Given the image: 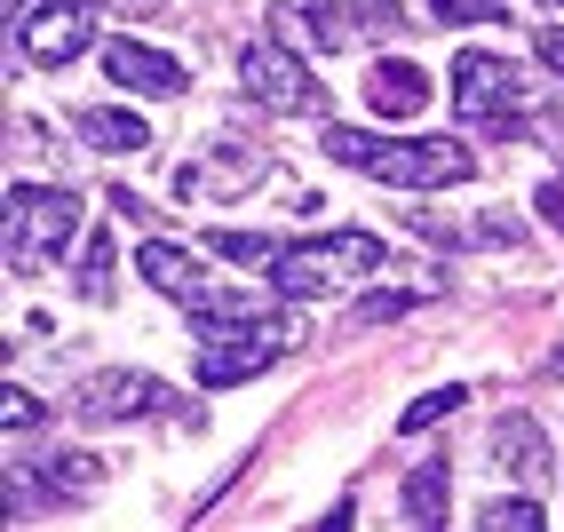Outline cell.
I'll use <instances>...</instances> for the list:
<instances>
[{"label":"cell","mask_w":564,"mask_h":532,"mask_svg":"<svg viewBox=\"0 0 564 532\" xmlns=\"http://www.w3.org/2000/svg\"><path fill=\"white\" fill-rule=\"evenodd\" d=\"M41 0H0V17H9V32H17V17H32Z\"/></svg>","instance_id":"cell-28"},{"label":"cell","mask_w":564,"mask_h":532,"mask_svg":"<svg viewBox=\"0 0 564 532\" xmlns=\"http://www.w3.org/2000/svg\"><path fill=\"white\" fill-rule=\"evenodd\" d=\"M366 271H382V239L326 231V239H286L279 262H271V286L286 302H311V294H334L343 279H366Z\"/></svg>","instance_id":"cell-4"},{"label":"cell","mask_w":564,"mask_h":532,"mask_svg":"<svg viewBox=\"0 0 564 532\" xmlns=\"http://www.w3.org/2000/svg\"><path fill=\"white\" fill-rule=\"evenodd\" d=\"M462 405H469V390H462V382H445V390H430V398H413V405L398 413V430H405V437H422V430H437V422H454Z\"/></svg>","instance_id":"cell-17"},{"label":"cell","mask_w":564,"mask_h":532,"mask_svg":"<svg viewBox=\"0 0 564 532\" xmlns=\"http://www.w3.org/2000/svg\"><path fill=\"white\" fill-rule=\"evenodd\" d=\"M167 405L175 398L143 366H104V373H88V382L72 390V413H80V422H135V413H167Z\"/></svg>","instance_id":"cell-7"},{"label":"cell","mask_w":564,"mask_h":532,"mask_svg":"<svg viewBox=\"0 0 564 532\" xmlns=\"http://www.w3.org/2000/svg\"><path fill=\"white\" fill-rule=\"evenodd\" d=\"M111 207H120V215H128V222H143V231H160V215H152V207H143V199H135V192H111Z\"/></svg>","instance_id":"cell-27"},{"label":"cell","mask_w":564,"mask_h":532,"mask_svg":"<svg viewBox=\"0 0 564 532\" xmlns=\"http://www.w3.org/2000/svg\"><path fill=\"white\" fill-rule=\"evenodd\" d=\"M96 477H104V469L88 462V453H56V462H48L41 477H32V485H48L56 501H88V485H96Z\"/></svg>","instance_id":"cell-18"},{"label":"cell","mask_w":564,"mask_h":532,"mask_svg":"<svg viewBox=\"0 0 564 532\" xmlns=\"http://www.w3.org/2000/svg\"><path fill=\"white\" fill-rule=\"evenodd\" d=\"M326 160L334 167H358L373 183H390V192H445V183H469L477 175V151L462 135H366V128H326Z\"/></svg>","instance_id":"cell-1"},{"label":"cell","mask_w":564,"mask_h":532,"mask_svg":"<svg viewBox=\"0 0 564 532\" xmlns=\"http://www.w3.org/2000/svg\"><path fill=\"white\" fill-rule=\"evenodd\" d=\"M239 80L262 111H279V120H311V111H326V88H318V72L294 56L286 41H247L239 56Z\"/></svg>","instance_id":"cell-5"},{"label":"cell","mask_w":564,"mask_h":532,"mask_svg":"<svg viewBox=\"0 0 564 532\" xmlns=\"http://www.w3.org/2000/svg\"><path fill=\"white\" fill-rule=\"evenodd\" d=\"M445 509H454V501H445V462H422L405 477V517L413 524H445Z\"/></svg>","instance_id":"cell-16"},{"label":"cell","mask_w":564,"mask_h":532,"mask_svg":"<svg viewBox=\"0 0 564 532\" xmlns=\"http://www.w3.org/2000/svg\"><path fill=\"white\" fill-rule=\"evenodd\" d=\"M80 231H88L80 192H56V183H17L9 192V271L17 279H41Z\"/></svg>","instance_id":"cell-3"},{"label":"cell","mask_w":564,"mask_h":532,"mask_svg":"<svg viewBox=\"0 0 564 532\" xmlns=\"http://www.w3.org/2000/svg\"><path fill=\"white\" fill-rule=\"evenodd\" d=\"M477 524H485V532H533V524H541V501H533V492H524V501H517V492H501V501L477 509Z\"/></svg>","instance_id":"cell-20"},{"label":"cell","mask_w":564,"mask_h":532,"mask_svg":"<svg viewBox=\"0 0 564 532\" xmlns=\"http://www.w3.org/2000/svg\"><path fill=\"white\" fill-rule=\"evenodd\" d=\"M533 104H541V88L524 80L517 56H494V48H462L454 56V111L462 120L494 128V135H517L533 120Z\"/></svg>","instance_id":"cell-2"},{"label":"cell","mask_w":564,"mask_h":532,"mask_svg":"<svg viewBox=\"0 0 564 532\" xmlns=\"http://www.w3.org/2000/svg\"><path fill=\"white\" fill-rule=\"evenodd\" d=\"M366 104L382 111V120H413V111L430 104V72L405 64V56H382V64L366 72Z\"/></svg>","instance_id":"cell-13"},{"label":"cell","mask_w":564,"mask_h":532,"mask_svg":"<svg viewBox=\"0 0 564 532\" xmlns=\"http://www.w3.org/2000/svg\"><path fill=\"white\" fill-rule=\"evenodd\" d=\"M422 294H373V302H358V326H382V318H405Z\"/></svg>","instance_id":"cell-24"},{"label":"cell","mask_w":564,"mask_h":532,"mask_svg":"<svg viewBox=\"0 0 564 532\" xmlns=\"http://www.w3.org/2000/svg\"><path fill=\"white\" fill-rule=\"evenodd\" d=\"M24 56L32 64H72L88 41H96V0H41V9L24 17Z\"/></svg>","instance_id":"cell-8"},{"label":"cell","mask_w":564,"mask_h":532,"mask_svg":"<svg viewBox=\"0 0 564 532\" xmlns=\"http://www.w3.org/2000/svg\"><path fill=\"white\" fill-rule=\"evenodd\" d=\"M0 430H9V437H32V430H48L41 398H24V390L9 382V390H0Z\"/></svg>","instance_id":"cell-22"},{"label":"cell","mask_w":564,"mask_h":532,"mask_svg":"<svg viewBox=\"0 0 564 532\" xmlns=\"http://www.w3.org/2000/svg\"><path fill=\"white\" fill-rule=\"evenodd\" d=\"M80 143H96V151H143V143H152V128H143V111L96 104V111H80Z\"/></svg>","instance_id":"cell-15"},{"label":"cell","mask_w":564,"mask_h":532,"mask_svg":"<svg viewBox=\"0 0 564 532\" xmlns=\"http://www.w3.org/2000/svg\"><path fill=\"white\" fill-rule=\"evenodd\" d=\"M541 9H564V0H541Z\"/></svg>","instance_id":"cell-30"},{"label":"cell","mask_w":564,"mask_h":532,"mask_svg":"<svg viewBox=\"0 0 564 532\" xmlns=\"http://www.w3.org/2000/svg\"><path fill=\"white\" fill-rule=\"evenodd\" d=\"M279 247H286V239H271V231H215V254H231V262H262V271L279 262Z\"/></svg>","instance_id":"cell-21"},{"label":"cell","mask_w":564,"mask_h":532,"mask_svg":"<svg viewBox=\"0 0 564 532\" xmlns=\"http://www.w3.org/2000/svg\"><path fill=\"white\" fill-rule=\"evenodd\" d=\"M430 9H437L445 24H501L509 0H430Z\"/></svg>","instance_id":"cell-23"},{"label":"cell","mask_w":564,"mask_h":532,"mask_svg":"<svg viewBox=\"0 0 564 532\" xmlns=\"http://www.w3.org/2000/svg\"><path fill=\"white\" fill-rule=\"evenodd\" d=\"M111 262H120L111 231H88V239H80V294H88V302H104V294H111Z\"/></svg>","instance_id":"cell-19"},{"label":"cell","mask_w":564,"mask_h":532,"mask_svg":"<svg viewBox=\"0 0 564 532\" xmlns=\"http://www.w3.org/2000/svg\"><path fill=\"white\" fill-rule=\"evenodd\" d=\"M494 462H501V477H517V485H549V445H541V422H501L494 430Z\"/></svg>","instance_id":"cell-14"},{"label":"cell","mask_w":564,"mask_h":532,"mask_svg":"<svg viewBox=\"0 0 564 532\" xmlns=\"http://www.w3.org/2000/svg\"><path fill=\"white\" fill-rule=\"evenodd\" d=\"M533 48H541V64H549V72H564V24H549V32H533Z\"/></svg>","instance_id":"cell-26"},{"label":"cell","mask_w":564,"mask_h":532,"mask_svg":"<svg viewBox=\"0 0 564 532\" xmlns=\"http://www.w3.org/2000/svg\"><path fill=\"white\" fill-rule=\"evenodd\" d=\"M135 262H143V279H152L160 294H175V302H183V311L215 294V271H207L199 254H183L175 239H143V254H135Z\"/></svg>","instance_id":"cell-12"},{"label":"cell","mask_w":564,"mask_h":532,"mask_svg":"<svg viewBox=\"0 0 564 532\" xmlns=\"http://www.w3.org/2000/svg\"><path fill=\"white\" fill-rule=\"evenodd\" d=\"M271 358L279 350H262V341H247V334H207L192 373H199V390H239V382H254V373H271Z\"/></svg>","instance_id":"cell-11"},{"label":"cell","mask_w":564,"mask_h":532,"mask_svg":"<svg viewBox=\"0 0 564 532\" xmlns=\"http://www.w3.org/2000/svg\"><path fill=\"white\" fill-rule=\"evenodd\" d=\"M294 32H311V48H366V41H398L405 32V9L398 0H303V9H286Z\"/></svg>","instance_id":"cell-6"},{"label":"cell","mask_w":564,"mask_h":532,"mask_svg":"<svg viewBox=\"0 0 564 532\" xmlns=\"http://www.w3.org/2000/svg\"><path fill=\"white\" fill-rule=\"evenodd\" d=\"M533 215L549 222V231H564V175H556V183H541V192H533Z\"/></svg>","instance_id":"cell-25"},{"label":"cell","mask_w":564,"mask_h":532,"mask_svg":"<svg viewBox=\"0 0 564 532\" xmlns=\"http://www.w3.org/2000/svg\"><path fill=\"white\" fill-rule=\"evenodd\" d=\"M104 72L120 88H135V96H183V88H192V72H183L167 48H152V41H111L104 48Z\"/></svg>","instance_id":"cell-10"},{"label":"cell","mask_w":564,"mask_h":532,"mask_svg":"<svg viewBox=\"0 0 564 532\" xmlns=\"http://www.w3.org/2000/svg\"><path fill=\"white\" fill-rule=\"evenodd\" d=\"M254 183H262V160H254V151L247 143H215V151H199V160L192 167H175V199H247L254 192Z\"/></svg>","instance_id":"cell-9"},{"label":"cell","mask_w":564,"mask_h":532,"mask_svg":"<svg viewBox=\"0 0 564 532\" xmlns=\"http://www.w3.org/2000/svg\"><path fill=\"white\" fill-rule=\"evenodd\" d=\"M111 9H128V17H160V0H111Z\"/></svg>","instance_id":"cell-29"}]
</instances>
